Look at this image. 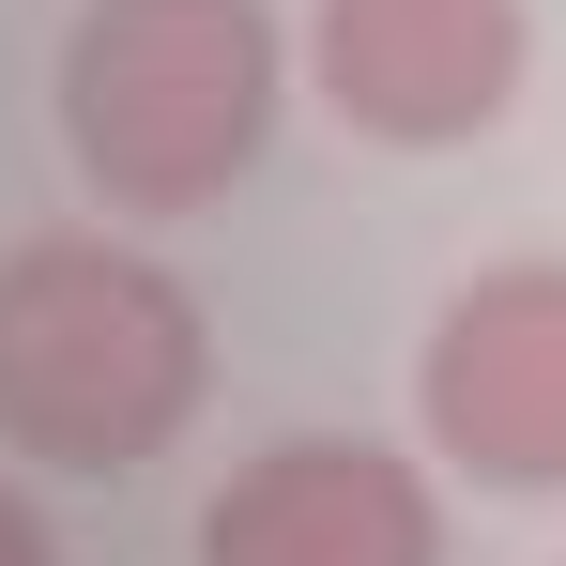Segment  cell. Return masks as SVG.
Returning <instances> with one entry per match:
<instances>
[{
  "instance_id": "6da1fadb",
  "label": "cell",
  "mask_w": 566,
  "mask_h": 566,
  "mask_svg": "<svg viewBox=\"0 0 566 566\" xmlns=\"http://www.w3.org/2000/svg\"><path fill=\"white\" fill-rule=\"evenodd\" d=\"M214 322L154 245L107 230H31L0 245V444L46 474H138L185 444Z\"/></svg>"
},
{
  "instance_id": "7a4b0ae2",
  "label": "cell",
  "mask_w": 566,
  "mask_h": 566,
  "mask_svg": "<svg viewBox=\"0 0 566 566\" xmlns=\"http://www.w3.org/2000/svg\"><path fill=\"white\" fill-rule=\"evenodd\" d=\"M291 46L261 0H77L62 15V154L123 214H199L261 169Z\"/></svg>"
},
{
  "instance_id": "3957f363",
  "label": "cell",
  "mask_w": 566,
  "mask_h": 566,
  "mask_svg": "<svg viewBox=\"0 0 566 566\" xmlns=\"http://www.w3.org/2000/svg\"><path fill=\"white\" fill-rule=\"evenodd\" d=\"M413 413L429 460H460L474 490H566V261H490L444 291Z\"/></svg>"
},
{
  "instance_id": "277c9868",
  "label": "cell",
  "mask_w": 566,
  "mask_h": 566,
  "mask_svg": "<svg viewBox=\"0 0 566 566\" xmlns=\"http://www.w3.org/2000/svg\"><path fill=\"white\" fill-rule=\"evenodd\" d=\"M521 0H306V93L382 154H460L521 107Z\"/></svg>"
},
{
  "instance_id": "5b68a950",
  "label": "cell",
  "mask_w": 566,
  "mask_h": 566,
  "mask_svg": "<svg viewBox=\"0 0 566 566\" xmlns=\"http://www.w3.org/2000/svg\"><path fill=\"white\" fill-rule=\"evenodd\" d=\"M199 566H444V505L368 429H276L261 460L214 474Z\"/></svg>"
},
{
  "instance_id": "8992f818",
  "label": "cell",
  "mask_w": 566,
  "mask_h": 566,
  "mask_svg": "<svg viewBox=\"0 0 566 566\" xmlns=\"http://www.w3.org/2000/svg\"><path fill=\"white\" fill-rule=\"evenodd\" d=\"M0 566H62V552H46V521H31L15 490H0Z\"/></svg>"
}]
</instances>
